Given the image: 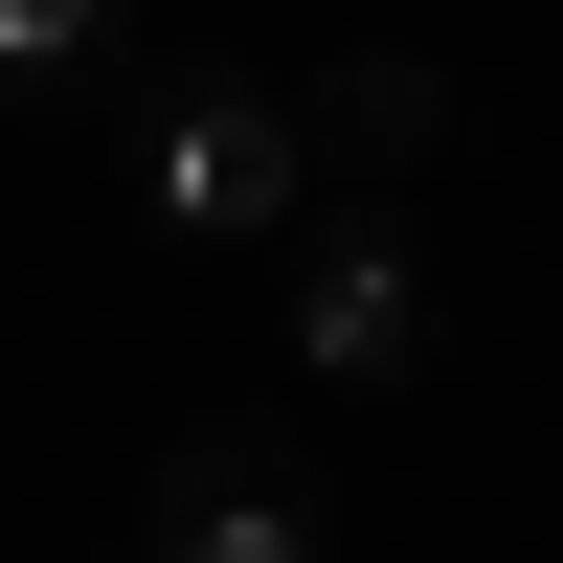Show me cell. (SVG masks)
<instances>
[{
  "label": "cell",
  "instance_id": "7a4b0ae2",
  "mask_svg": "<svg viewBox=\"0 0 563 563\" xmlns=\"http://www.w3.org/2000/svg\"><path fill=\"white\" fill-rule=\"evenodd\" d=\"M294 361L316 384H429V225L406 203H361V180H316V225H294Z\"/></svg>",
  "mask_w": 563,
  "mask_h": 563
},
{
  "label": "cell",
  "instance_id": "5b68a950",
  "mask_svg": "<svg viewBox=\"0 0 563 563\" xmlns=\"http://www.w3.org/2000/svg\"><path fill=\"white\" fill-rule=\"evenodd\" d=\"M90 68H135V45L68 23V0H0V90H90Z\"/></svg>",
  "mask_w": 563,
  "mask_h": 563
},
{
  "label": "cell",
  "instance_id": "3957f363",
  "mask_svg": "<svg viewBox=\"0 0 563 563\" xmlns=\"http://www.w3.org/2000/svg\"><path fill=\"white\" fill-rule=\"evenodd\" d=\"M135 563H339L316 451L271 429V406H203V429L158 451V496H135Z\"/></svg>",
  "mask_w": 563,
  "mask_h": 563
},
{
  "label": "cell",
  "instance_id": "277c9868",
  "mask_svg": "<svg viewBox=\"0 0 563 563\" xmlns=\"http://www.w3.org/2000/svg\"><path fill=\"white\" fill-rule=\"evenodd\" d=\"M294 135H316V180L406 203V158L451 135V68H429V45H361V68H316V90H294Z\"/></svg>",
  "mask_w": 563,
  "mask_h": 563
},
{
  "label": "cell",
  "instance_id": "6da1fadb",
  "mask_svg": "<svg viewBox=\"0 0 563 563\" xmlns=\"http://www.w3.org/2000/svg\"><path fill=\"white\" fill-rule=\"evenodd\" d=\"M135 203L180 225V249H249V225H316V135L271 68H135Z\"/></svg>",
  "mask_w": 563,
  "mask_h": 563
}]
</instances>
